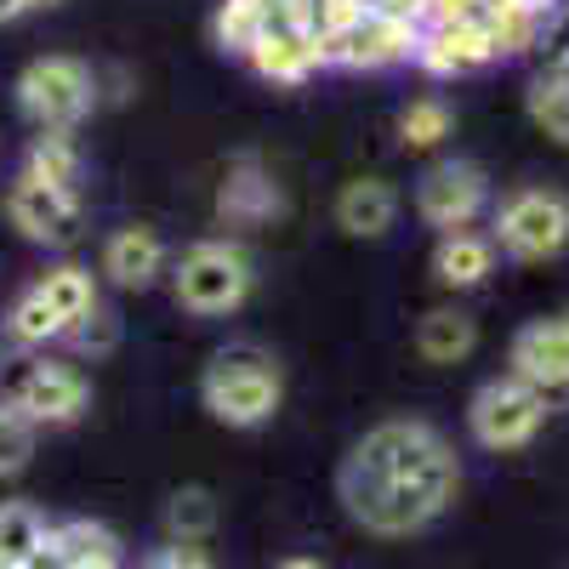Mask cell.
Instances as JSON below:
<instances>
[{"label": "cell", "mask_w": 569, "mask_h": 569, "mask_svg": "<svg viewBox=\"0 0 569 569\" xmlns=\"http://www.w3.org/2000/svg\"><path fill=\"white\" fill-rule=\"evenodd\" d=\"M0 569H12V563H7V558H0Z\"/></svg>", "instance_id": "obj_39"}, {"label": "cell", "mask_w": 569, "mask_h": 569, "mask_svg": "<svg viewBox=\"0 0 569 569\" xmlns=\"http://www.w3.org/2000/svg\"><path fill=\"white\" fill-rule=\"evenodd\" d=\"M40 541H46V518L29 501L0 507V558H7L12 569H29L40 558Z\"/></svg>", "instance_id": "obj_22"}, {"label": "cell", "mask_w": 569, "mask_h": 569, "mask_svg": "<svg viewBox=\"0 0 569 569\" xmlns=\"http://www.w3.org/2000/svg\"><path fill=\"white\" fill-rule=\"evenodd\" d=\"M34 182L46 188H63V194H74V182H80V149L69 142V131H52V137H40L34 149H29V171Z\"/></svg>", "instance_id": "obj_23"}, {"label": "cell", "mask_w": 569, "mask_h": 569, "mask_svg": "<svg viewBox=\"0 0 569 569\" xmlns=\"http://www.w3.org/2000/svg\"><path fill=\"white\" fill-rule=\"evenodd\" d=\"M496 268V240H485V233H445L439 251H433V273L439 284H456V291H467V284H479L485 273Z\"/></svg>", "instance_id": "obj_18"}, {"label": "cell", "mask_w": 569, "mask_h": 569, "mask_svg": "<svg viewBox=\"0 0 569 569\" xmlns=\"http://www.w3.org/2000/svg\"><path fill=\"white\" fill-rule=\"evenodd\" d=\"M91 98H98V80H91V69L80 58H34L18 80V103L34 126L46 131H69Z\"/></svg>", "instance_id": "obj_6"}, {"label": "cell", "mask_w": 569, "mask_h": 569, "mask_svg": "<svg viewBox=\"0 0 569 569\" xmlns=\"http://www.w3.org/2000/svg\"><path fill=\"white\" fill-rule=\"evenodd\" d=\"M485 200H490V182H485V171L472 166V160H439L433 171L416 182L421 222H433L445 233H461L472 217L485 211Z\"/></svg>", "instance_id": "obj_8"}, {"label": "cell", "mask_w": 569, "mask_h": 569, "mask_svg": "<svg viewBox=\"0 0 569 569\" xmlns=\"http://www.w3.org/2000/svg\"><path fill=\"white\" fill-rule=\"evenodd\" d=\"M461 485L456 450L445 445L439 427L427 421H382L348 450L337 490L353 525L370 536H410L450 507Z\"/></svg>", "instance_id": "obj_1"}, {"label": "cell", "mask_w": 569, "mask_h": 569, "mask_svg": "<svg viewBox=\"0 0 569 569\" xmlns=\"http://www.w3.org/2000/svg\"><path fill=\"white\" fill-rule=\"evenodd\" d=\"M365 12H382V18H393V23H421L427 18V0H359Z\"/></svg>", "instance_id": "obj_33"}, {"label": "cell", "mask_w": 569, "mask_h": 569, "mask_svg": "<svg viewBox=\"0 0 569 569\" xmlns=\"http://www.w3.org/2000/svg\"><path fill=\"white\" fill-rule=\"evenodd\" d=\"M427 18L433 23H472V18H485V0H427Z\"/></svg>", "instance_id": "obj_32"}, {"label": "cell", "mask_w": 569, "mask_h": 569, "mask_svg": "<svg viewBox=\"0 0 569 569\" xmlns=\"http://www.w3.org/2000/svg\"><path fill=\"white\" fill-rule=\"evenodd\" d=\"M7 337H12L18 348H46V342L63 337V319L46 308L40 291H23V297L12 302V313H7Z\"/></svg>", "instance_id": "obj_25"}, {"label": "cell", "mask_w": 569, "mask_h": 569, "mask_svg": "<svg viewBox=\"0 0 569 569\" xmlns=\"http://www.w3.org/2000/svg\"><path fill=\"white\" fill-rule=\"evenodd\" d=\"M142 569H211V558H206L200 547H166V552H154Z\"/></svg>", "instance_id": "obj_34"}, {"label": "cell", "mask_w": 569, "mask_h": 569, "mask_svg": "<svg viewBox=\"0 0 569 569\" xmlns=\"http://www.w3.org/2000/svg\"><path fill=\"white\" fill-rule=\"evenodd\" d=\"M485 34H490V46H496V58H507V52H530V46L541 40V12H525V7H490L485 18Z\"/></svg>", "instance_id": "obj_26"}, {"label": "cell", "mask_w": 569, "mask_h": 569, "mask_svg": "<svg viewBox=\"0 0 569 569\" xmlns=\"http://www.w3.org/2000/svg\"><path fill=\"white\" fill-rule=\"evenodd\" d=\"M211 530H217V496H211V490L188 485V490H177V496L166 501V536H171V547H194V541H206Z\"/></svg>", "instance_id": "obj_21"}, {"label": "cell", "mask_w": 569, "mask_h": 569, "mask_svg": "<svg viewBox=\"0 0 569 569\" xmlns=\"http://www.w3.org/2000/svg\"><path fill=\"white\" fill-rule=\"evenodd\" d=\"M399 217V194L382 177H359L337 194V222L353 233V240H382Z\"/></svg>", "instance_id": "obj_17"}, {"label": "cell", "mask_w": 569, "mask_h": 569, "mask_svg": "<svg viewBox=\"0 0 569 569\" xmlns=\"http://www.w3.org/2000/svg\"><path fill=\"white\" fill-rule=\"evenodd\" d=\"M217 217L233 222V228H251V222H268L279 217V188L268 182V171L246 154V160H233L222 188H217Z\"/></svg>", "instance_id": "obj_14"}, {"label": "cell", "mask_w": 569, "mask_h": 569, "mask_svg": "<svg viewBox=\"0 0 569 569\" xmlns=\"http://www.w3.org/2000/svg\"><path fill=\"white\" fill-rule=\"evenodd\" d=\"M279 569H319V563H308V558H291V563H279Z\"/></svg>", "instance_id": "obj_36"}, {"label": "cell", "mask_w": 569, "mask_h": 569, "mask_svg": "<svg viewBox=\"0 0 569 569\" xmlns=\"http://www.w3.org/2000/svg\"><path fill=\"white\" fill-rule=\"evenodd\" d=\"M29 569H120V541L91 518H74V525L46 530L40 558Z\"/></svg>", "instance_id": "obj_13"}, {"label": "cell", "mask_w": 569, "mask_h": 569, "mask_svg": "<svg viewBox=\"0 0 569 569\" xmlns=\"http://www.w3.org/2000/svg\"><path fill=\"white\" fill-rule=\"evenodd\" d=\"M279 365L273 353H262L257 342H233L222 353H211L206 376H200V399L217 421L228 427H262L273 410H279Z\"/></svg>", "instance_id": "obj_2"}, {"label": "cell", "mask_w": 569, "mask_h": 569, "mask_svg": "<svg viewBox=\"0 0 569 569\" xmlns=\"http://www.w3.org/2000/svg\"><path fill=\"white\" fill-rule=\"evenodd\" d=\"M0 405H12L29 421H74L86 410V376L63 359L18 353L0 370Z\"/></svg>", "instance_id": "obj_4"}, {"label": "cell", "mask_w": 569, "mask_h": 569, "mask_svg": "<svg viewBox=\"0 0 569 569\" xmlns=\"http://www.w3.org/2000/svg\"><path fill=\"white\" fill-rule=\"evenodd\" d=\"M34 7H58V0H34Z\"/></svg>", "instance_id": "obj_38"}, {"label": "cell", "mask_w": 569, "mask_h": 569, "mask_svg": "<svg viewBox=\"0 0 569 569\" xmlns=\"http://www.w3.org/2000/svg\"><path fill=\"white\" fill-rule=\"evenodd\" d=\"M34 291L46 297V308L63 319V337H69L74 325H86L91 313H98V284H91V273L74 268V262H69V268H52V273L34 284Z\"/></svg>", "instance_id": "obj_20"}, {"label": "cell", "mask_w": 569, "mask_h": 569, "mask_svg": "<svg viewBox=\"0 0 569 569\" xmlns=\"http://www.w3.org/2000/svg\"><path fill=\"white\" fill-rule=\"evenodd\" d=\"M34 450V421L18 416L12 405H0V472H18Z\"/></svg>", "instance_id": "obj_29"}, {"label": "cell", "mask_w": 569, "mask_h": 569, "mask_svg": "<svg viewBox=\"0 0 569 569\" xmlns=\"http://www.w3.org/2000/svg\"><path fill=\"white\" fill-rule=\"evenodd\" d=\"M251 63L262 80H279V86H302L313 69H319V40L308 29H291V23H273L262 29V40L251 46Z\"/></svg>", "instance_id": "obj_15"}, {"label": "cell", "mask_w": 569, "mask_h": 569, "mask_svg": "<svg viewBox=\"0 0 569 569\" xmlns=\"http://www.w3.org/2000/svg\"><path fill=\"white\" fill-rule=\"evenodd\" d=\"M7 217L40 246H69L80 233V200L63 194V188H46L34 177H18L7 188Z\"/></svg>", "instance_id": "obj_11"}, {"label": "cell", "mask_w": 569, "mask_h": 569, "mask_svg": "<svg viewBox=\"0 0 569 569\" xmlns=\"http://www.w3.org/2000/svg\"><path fill=\"white\" fill-rule=\"evenodd\" d=\"M251 257L228 240H200L177 257V273H171V291L188 313H233L246 297H251Z\"/></svg>", "instance_id": "obj_3"}, {"label": "cell", "mask_w": 569, "mask_h": 569, "mask_svg": "<svg viewBox=\"0 0 569 569\" xmlns=\"http://www.w3.org/2000/svg\"><path fill=\"white\" fill-rule=\"evenodd\" d=\"M496 246L525 262L558 257L569 246V200L552 194V188H518L496 211Z\"/></svg>", "instance_id": "obj_7"}, {"label": "cell", "mask_w": 569, "mask_h": 569, "mask_svg": "<svg viewBox=\"0 0 569 569\" xmlns=\"http://www.w3.org/2000/svg\"><path fill=\"white\" fill-rule=\"evenodd\" d=\"M166 268V246H160V233L154 228H120L109 233V246H103V273L114 284H126V291H142V284H154Z\"/></svg>", "instance_id": "obj_16"}, {"label": "cell", "mask_w": 569, "mask_h": 569, "mask_svg": "<svg viewBox=\"0 0 569 569\" xmlns=\"http://www.w3.org/2000/svg\"><path fill=\"white\" fill-rule=\"evenodd\" d=\"M536 52L547 58V74H569V0L541 23V40H536Z\"/></svg>", "instance_id": "obj_30"}, {"label": "cell", "mask_w": 569, "mask_h": 569, "mask_svg": "<svg viewBox=\"0 0 569 569\" xmlns=\"http://www.w3.org/2000/svg\"><path fill=\"white\" fill-rule=\"evenodd\" d=\"M472 342H479V330H472V319L461 308H433V313H421V325H416V353L433 359V365L467 359Z\"/></svg>", "instance_id": "obj_19"}, {"label": "cell", "mask_w": 569, "mask_h": 569, "mask_svg": "<svg viewBox=\"0 0 569 569\" xmlns=\"http://www.w3.org/2000/svg\"><path fill=\"white\" fill-rule=\"evenodd\" d=\"M450 137V109L439 98H421L399 114V142L405 149H439V142Z\"/></svg>", "instance_id": "obj_28"}, {"label": "cell", "mask_w": 569, "mask_h": 569, "mask_svg": "<svg viewBox=\"0 0 569 569\" xmlns=\"http://www.w3.org/2000/svg\"><path fill=\"white\" fill-rule=\"evenodd\" d=\"M69 337H74L80 348H91V353H109V348H114V337H120V325H114V313H103V308H98L86 325H74Z\"/></svg>", "instance_id": "obj_31"}, {"label": "cell", "mask_w": 569, "mask_h": 569, "mask_svg": "<svg viewBox=\"0 0 569 569\" xmlns=\"http://www.w3.org/2000/svg\"><path fill=\"white\" fill-rule=\"evenodd\" d=\"M34 7V0H0V23H12V18H23Z\"/></svg>", "instance_id": "obj_35"}, {"label": "cell", "mask_w": 569, "mask_h": 569, "mask_svg": "<svg viewBox=\"0 0 569 569\" xmlns=\"http://www.w3.org/2000/svg\"><path fill=\"white\" fill-rule=\"evenodd\" d=\"M558 325H563V330H569V308H563V313H558Z\"/></svg>", "instance_id": "obj_37"}, {"label": "cell", "mask_w": 569, "mask_h": 569, "mask_svg": "<svg viewBox=\"0 0 569 569\" xmlns=\"http://www.w3.org/2000/svg\"><path fill=\"white\" fill-rule=\"evenodd\" d=\"M512 376L536 388L547 405L569 393V330L558 319H536L512 337Z\"/></svg>", "instance_id": "obj_10"}, {"label": "cell", "mask_w": 569, "mask_h": 569, "mask_svg": "<svg viewBox=\"0 0 569 569\" xmlns=\"http://www.w3.org/2000/svg\"><path fill=\"white\" fill-rule=\"evenodd\" d=\"M541 421H547V399L525 388L518 376H496L467 405V427L485 450H525L541 433Z\"/></svg>", "instance_id": "obj_5"}, {"label": "cell", "mask_w": 569, "mask_h": 569, "mask_svg": "<svg viewBox=\"0 0 569 569\" xmlns=\"http://www.w3.org/2000/svg\"><path fill=\"white\" fill-rule=\"evenodd\" d=\"M416 34L410 23H393L382 12H359L348 29L319 40V63H342V69H382L399 58H416Z\"/></svg>", "instance_id": "obj_9"}, {"label": "cell", "mask_w": 569, "mask_h": 569, "mask_svg": "<svg viewBox=\"0 0 569 569\" xmlns=\"http://www.w3.org/2000/svg\"><path fill=\"white\" fill-rule=\"evenodd\" d=\"M262 29H268V0H222L217 23H211L222 52H246V58H251V46L262 40Z\"/></svg>", "instance_id": "obj_24"}, {"label": "cell", "mask_w": 569, "mask_h": 569, "mask_svg": "<svg viewBox=\"0 0 569 569\" xmlns=\"http://www.w3.org/2000/svg\"><path fill=\"white\" fill-rule=\"evenodd\" d=\"M490 58H496V46H490L479 18L472 23H433V29L416 34V63L427 74H472V69H485Z\"/></svg>", "instance_id": "obj_12"}, {"label": "cell", "mask_w": 569, "mask_h": 569, "mask_svg": "<svg viewBox=\"0 0 569 569\" xmlns=\"http://www.w3.org/2000/svg\"><path fill=\"white\" fill-rule=\"evenodd\" d=\"M530 120L552 142H569V74H536V86H530Z\"/></svg>", "instance_id": "obj_27"}]
</instances>
